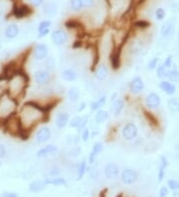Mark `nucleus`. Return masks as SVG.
Masks as SVG:
<instances>
[{"label":"nucleus","instance_id":"obj_1","mask_svg":"<svg viewBox=\"0 0 179 197\" xmlns=\"http://www.w3.org/2000/svg\"><path fill=\"white\" fill-rule=\"evenodd\" d=\"M138 135V127L134 123L125 124L122 129V136L125 141H134Z\"/></svg>","mask_w":179,"mask_h":197},{"label":"nucleus","instance_id":"obj_2","mask_svg":"<svg viewBox=\"0 0 179 197\" xmlns=\"http://www.w3.org/2000/svg\"><path fill=\"white\" fill-rule=\"evenodd\" d=\"M144 104H145V107L148 109L154 111V109H157L161 106V98L157 93L151 92L145 97Z\"/></svg>","mask_w":179,"mask_h":197},{"label":"nucleus","instance_id":"obj_3","mask_svg":"<svg viewBox=\"0 0 179 197\" xmlns=\"http://www.w3.org/2000/svg\"><path fill=\"white\" fill-rule=\"evenodd\" d=\"M137 178H138L137 171L132 168H126L123 170L122 174H120V180L125 185H131L135 183Z\"/></svg>","mask_w":179,"mask_h":197},{"label":"nucleus","instance_id":"obj_4","mask_svg":"<svg viewBox=\"0 0 179 197\" xmlns=\"http://www.w3.org/2000/svg\"><path fill=\"white\" fill-rule=\"evenodd\" d=\"M51 39L56 46H64L67 44L69 37L68 34L62 29H56L51 34Z\"/></svg>","mask_w":179,"mask_h":197},{"label":"nucleus","instance_id":"obj_5","mask_svg":"<svg viewBox=\"0 0 179 197\" xmlns=\"http://www.w3.org/2000/svg\"><path fill=\"white\" fill-rule=\"evenodd\" d=\"M49 56V50L46 44H37L33 49V57L37 61H45Z\"/></svg>","mask_w":179,"mask_h":197},{"label":"nucleus","instance_id":"obj_6","mask_svg":"<svg viewBox=\"0 0 179 197\" xmlns=\"http://www.w3.org/2000/svg\"><path fill=\"white\" fill-rule=\"evenodd\" d=\"M52 76L48 70H38L34 74V81L38 86H45L51 82Z\"/></svg>","mask_w":179,"mask_h":197},{"label":"nucleus","instance_id":"obj_7","mask_svg":"<svg viewBox=\"0 0 179 197\" xmlns=\"http://www.w3.org/2000/svg\"><path fill=\"white\" fill-rule=\"evenodd\" d=\"M129 87V91H130V93L132 95H140V93L144 90L145 85H144L142 78L137 76V77H134L130 81Z\"/></svg>","mask_w":179,"mask_h":197},{"label":"nucleus","instance_id":"obj_8","mask_svg":"<svg viewBox=\"0 0 179 197\" xmlns=\"http://www.w3.org/2000/svg\"><path fill=\"white\" fill-rule=\"evenodd\" d=\"M58 152H59V148H58L57 146H55V144H47L46 146L40 148L37 152L36 155L38 158H45L47 156L56 154Z\"/></svg>","mask_w":179,"mask_h":197},{"label":"nucleus","instance_id":"obj_9","mask_svg":"<svg viewBox=\"0 0 179 197\" xmlns=\"http://www.w3.org/2000/svg\"><path fill=\"white\" fill-rule=\"evenodd\" d=\"M52 136V131L48 126H43L41 129H39L37 134H36V142L38 144H43L46 143Z\"/></svg>","mask_w":179,"mask_h":197},{"label":"nucleus","instance_id":"obj_10","mask_svg":"<svg viewBox=\"0 0 179 197\" xmlns=\"http://www.w3.org/2000/svg\"><path fill=\"white\" fill-rule=\"evenodd\" d=\"M31 13H32L31 7L26 4H22V5H19V6L15 5L13 8V15L18 19L25 18V17L29 16Z\"/></svg>","mask_w":179,"mask_h":197},{"label":"nucleus","instance_id":"obj_11","mask_svg":"<svg viewBox=\"0 0 179 197\" xmlns=\"http://www.w3.org/2000/svg\"><path fill=\"white\" fill-rule=\"evenodd\" d=\"M159 89L168 96H174L176 93V86L168 80H161L158 84Z\"/></svg>","mask_w":179,"mask_h":197},{"label":"nucleus","instance_id":"obj_12","mask_svg":"<svg viewBox=\"0 0 179 197\" xmlns=\"http://www.w3.org/2000/svg\"><path fill=\"white\" fill-rule=\"evenodd\" d=\"M69 120H70V114L66 112H62L56 115L55 125L59 130H62L69 125Z\"/></svg>","mask_w":179,"mask_h":197},{"label":"nucleus","instance_id":"obj_13","mask_svg":"<svg viewBox=\"0 0 179 197\" xmlns=\"http://www.w3.org/2000/svg\"><path fill=\"white\" fill-rule=\"evenodd\" d=\"M175 30V23L172 20H167L160 29V34L163 38H169Z\"/></svg>","mask_w":179,"mask_h":197},{"label":"nucleus","instance_id":"obj_14","mask_svg":"<svg viewBox=\"0 0 179 197\" xmlns=\"http://www.w3.org/2000/svg\"><path fill=\"white\" fill-rule=\"evenodd\" d=\"M105 176L108 179H115L119 174V167L114 163H108L105 167Z\"/></svg>","mask_w":179,"mask_h":197},{"label":"nucleus","instance_id":"obj_15","mask_svg":"<svg viewBox=\"0 0 179 197\" xmlns=\"http://www.w3.org/2000/svg\"><path fill=\"white\" fill-rule=\"evenodd\" d=\"M167 167H168V160L165 157L164 155H162L160 157V162H159V166H158V172H157V177H158V182H162L163 179L166 175V171H167Z\"/></svg>","mask_w":179,"mask_h":197},{"label":"nucleus","instance_id":"obj_16","mask_svg":"<svg viewBox=\"0 0 179 197\" xmlns=\"http://www.w3.org/2000/svg\"><path fill=\"white\" fill-rule=\"evenodd\" d=\"M52 26V21L51 20H43L42 22H40V24L38 26V38H43L45 36H47L50 33V28Z\"/></svg>","mask_w":179,"mask_h":197},{"label":"nucleus","instance_id":"obj_17","mask_svg":"<svg viewBox=\"0 0 179 197\" xmlns=\"http://www.w3.org/2000/svg\"><path fill=\"white\" fill-rule=\"evenodd\" d=\"M48 184L46 182V179L45 180H35V181H32L30 185H29V191L33 193H39V192H42L43 190H45Z\"/></svg>","mask_w":179,"mask_h":197},{"label":"nucleus","instance_id":"obj_18","mask_svg":"<svg viewBox=\"0 0 179 197\" xmlns=\"http://www.w3.org/2000/svg\"><path fill=\"white\" fill-rule=\"evenodd\" d=\"M108 76V68L106 65H100L94 72V77L97 81H105Z\"/></svg>","mask_w":179,"mask_h":197},{"label":"nucleus","instance_id":"obj_19","mask_svg":"<svg viewBox=\"0 0 179 197\" xmlns=\"http://www.w3.org/2000/svg\"><path fill=\"white\" fill-rule=\"evenodd\" d=\"M46 182L48 185H52V186H56V187H68V181L66 180V178L61 177V176H55V177H51L46 179Z\"/></svg>","mask_w":179,"mask_h":197},{"label":"nucleus","instance_id":"obj_20","mask_svg":"<svg viewBox=\"0 0 179 197\" xmlns=\"http://www.w3.org/2000/svg\"><path fill=\"white\" fill-rule=\"evenodd\" d=\"M61 78L65 82H75L77 80V73L72 68H67L61 73Z\"/></svg>","mask_w":179,"mask_h":197},{"label":"nucleus","instance_id":"obj_21","mask_svg":"<svg viewBox=\"0 0 179 197\" xmlns=\"http://www.w3.org/2000/svg\"><path fill=\"white\" fill-rule=\"evenodd\" d=\"M107 103V97L106 96H102L100 97L97 100H95V101H92L90 103V109L92 112H97L100 111V109L106 105Z\"/></svg>","mask_w":179,"mask_h":197},{"label":"nucleus","instance_id":"obj_22","mask_svg":"<svg viewBox=\"0 0 179 197\" xmlns=\"http://www.w3.org/2000/svg\"><path fill=\"white\" fill-rule=\"evenodd\" d=\"M124 101L122 100V98H118L117 101H114L113 104H112V108H111V112L113 114V115L115 117H118L122 112L124 111Z\"/></svg>","mask_w":179,"mask_h":197},{"label":"nucleus","instance_id":"obj_23","mask_svg":"<svg viewBox=\"0 0 179 197\" xmlns=\"http://www.w3.org/2000/svg\"><path fill=\"white\" fill-rule=\"evenodd\" d=\"M19 32H20V30H19L18 26L16 24H10L9 26L6 27V29H5L4 35L8 39H14L19 35Z\"/></svg>","mask_w":179,"mask_h":197},{"label":"nucleus","instance_id":"obj_24","mask_svg":"<svg viewBox=\"0 0 179 197\" xmlns=\"http://www.w3.org/2000/svg\"><path fill=\"white\" fill-rule=\"evenodd\" d=\"M80 97H81V93L76 87H72V88H70L67 91V98L72 104L78 103L80 100Z\"/></svg>","mask_w":179,"mask_h":197},{"label":"nucleus","instance_id":"obj_25","mask_svg":"<svg viewBox=\"0 0 179 197\" xmlns=\"http://www.w3.org/2000/svg\"><path fill=\"white\" fill-rule=\"evenodd\" d=\"M167 108L172 114H179V98L178 97H171L167 101Z\"/></svg>","mask_w":179,"mask_h":197},{"label":"nucleus","instance_id":"obj_26","mask_svg":"<svg viewBox=\"0 0 179 197\" xmlns=\"http://www.w3.org/2000/svg\"><path fill=\"white\" fill-rule=\"evenodd\" d=\"M43 11H44V14L47 15V16H54L57 11H58V7L57 5L54 3V2H45L43 4Z\"/></svg>","mask_w":179,"mask_h":197},{"label":"nucleus","instance_id":"obj_27","mask_svg":"<svg viewBox=\"0 0 179 197\" xmlns=\"http://www.w3.org/2000/svg\"><path fill=\"white\" fill-rule=\"evenodd\" d=\"M109 118V113L106 109H101L100 111H97L95 114V123L97 125L103 124L106 120H108V119Z\"/></svg>","mask_w":179,"mask_h":197},{"label":"nucleus","instance_id":"obj_28","mask_svg":"<svg viewBox=\"0 0 179 197\" xmlns=\"http://www.w3.org/2000/svg\"><path fill=\"white\" fill-rule=\"evenodd\" d=\"M87 171H88V163H87L86 159H82L80 161V163L78 164V167H77V179L78 180H81V179L84 177Z\"/></svg>","mask_w":179,"mask_h":197},{"label":"nucleus","instance_id":"obj_29","mask_svg":"<svg viewBox=\"0 0 179 197\" xmlns=\"http://www.w3.org/2000/svg\"><path fill=\"white\" fill-rule=\"evenodd\" d=\"M156 76L157 78H159L160 80H167V77H168V73H169V69L165 68L162 64H159L157 66L156 70Z\"/></svg>","mask_w":179,"mask_h":197},{"label":"nucleus","instance_id":"obj_30","mask_svg":"<svg viewBox=\"0 0 179 197\" xmlns=\"http://www.w3.org/2000/svg\"><path fill=\"white\" fill-rule=\"evenodd\" d=\"M167 80L170 81L171 83H178L179 82V71L177 68H171L168 73Z\"/></svg>","mask_w":179,"mask_h":197},{"label":"nucleus","instance_id":"obj_31","mask_svg":"<svg viewBox=\"0 0 179 197\" xmlns=\"http://www.w3.org/2000/svg\"><path fill=\"white\" fill-rule=\"evenodd\" d=\"M89 120H90V115L89 114H83L81 115V119H80V121H79V125L77 126V130H83L85 127L87 126L89 123Z\"/></svg>","mask_w":179,"mask_h":197},{"label":"nucleus","instance_id":"obj_32","mask_svg":"<svg viewBox=\"0 0 179 197\" xmlns=\"http://www.w3.org/2000/svg\"><path fill=\"white\" fill-rule=\"evenodd\" d=\"M70 6L71 9L75 11V12H79V11L84 8L82 0H70Z\"/></svg>","mask_w":179,"mask_h":197},{"label":"nucleus","instance_id":"obj_33","mask_svg":"<svg viewBox=\"0 0 179 197\" xmlns=\"http://www.w3.org/2000/svg\"><path fill=\"white\" fill-rule=\"evenodd\" d=\"M159 65V58L158 57H153L147 63V69L149 71H155L157 66Z\"/></svg>","mask_w":179,"mask_h":197},{"label":"nucleus","instance_id":"obj_34","mask_svg":"<svg viewBox=\"0 0 179 197\" xmlns=\"http://www.w3.org/2000/svg\"><path fill=\"white\" fill-rule=\"evenodd\" d=\"M103 149H105V146H103V143L101 142V141H97V142L94 143V146H93V147H92V150H91V152H95L97 155H99V154H101V153L103 152Z\"/></svg>","mask_w":179,"mask_h":197},{"label":"nucleus","instance_id":"obj_35","mask_svg":"<svg viewBox=\"0 0 179 197\" xmlns=\"http://www.w3.org/2000/svg\"><path fill=\"white\" fill-rule=\"evenodd\" d=\"M154 16H155V18H156V20L162 21L165 18L166 12H165V10L162 7H159V8H157L156 10L154 11Z\"/></svg>","mask_w":179,"mask_h":197},{"label":"nucleus","instance_id":"obj_36","mask_svg":"<svg viewBox=\"0 0 179 197\" xmlns=\"http://www.w3.org/2000/svg\"><path fill=\"white\" fill-rule=\"evenodd\" d=\"M167 187H168L170 190L172 191H178V187H179V180L177 179H169L167 181Z\"/></svg>","mask_w":179,"mask_h":197},{"label":"nucleus","instance_id":"obj_37","mask_svg":"<svg viewBox=\"0 0 179 197\" xmlns=\"http://www.w3.org/2000/svg\"><path fill=\"white\" fill-rule=\"evenodd\" d=\"M91 137V130L88 127H85V129L82 130L81 132V141H84V142H87Z\"/></svg>","mask_w":179,"mask_h":197},{"label":"nucleus","instance_id":"obj_38","mask_svg":"<svg viewBox=\"0 0 179 197\" xmlns=\"http://www.w3.org/2000/svg\"><path fill=\"white\" fill-rule=\"evenodd\" d=\"M162 65L165 68L169 69V70H170V69L172 68V66H173V56L172 55H168V56H167L165 59H164Z\"/></svg>","mask_w":179,"mask_h":197},{"label":"nucleus","instance_id":"obj_39","mask_svg":"<svg viewBox=\"0 0 179 197\" xmlns=\"http://www.w3.org/2000/svg\"><path fill=\"white\" fill-rule=\"evenodd\" d=\"M80 119H81V114H78V115H76V117H74L70 120V123H69V125H70V127H72V129H77V126L79 125V121H80Z\"/></svg>","mask_w":179,"mask_h":197},{"label":"nucleus","instance_id":"obj_40","mask_svg":"<svg viewBox=\"0 0 179 197\" xmlns=\"http://www.w3.org/2000/svg\"><path fill=\"white\" fill-rule=\"evenodd\" d=\"M45 66L47 67L48 71L50 70V69L55 68V60L52 57H48L47 59L45 60Z\"/></svg>","mask_w":179,"mask_h":197},{"label":"nucleus","instance_id":"obj_41","mask_svg":"<svg viewBox=\"0 0 179 197\" xmlns=\"http://www.w3.org/2000/svg\"><path fill=\"white\" fill-rule=\"evenodd\" d=\"M169 188L167 186H162L159 189V193H158V197H167L169 195Z\"/></svg>","mask_w":179,"mask_h":197},{"label":"nucleus","instance_id":"obj_42","mask_svg":"<svg viewBox=\"0 0 179 197\" xmlns=\"http://www.w3.org/2000/svg\"><path fill=\"white\" fill-rule=\"evenodd\" d=\"M134 25L137 28H147L149 25H150V23L145 21V20H138L134 23Z\"/></svg>","mask_w":179,"mask_h":197},{"label":"nucleus","instance_id":"obj_43","mask_svg":"<svg viewBox=\"0 0 179 197\" xmlns=\"http://www.w3.org/2000/svg\"><path fill=\"white\" fill-rule=\"evenodd\" d=\"M81 152H82V149H81L80 146H74L71 150H70V155L74 156V157H77V156H79L81 154Z\"/></svg>","mask_w":179,"mask_h":197},{"label":"nucleus","instance_id":"obj_44","mask_svg":"<svg viewBox=\"0 0 179 197\" xmlns=\"http://www.w3.org/2000/svg\"><path fill=\"white\" fill-rule=\"evenodd\" d=\"M97 155L95 152H90V154H89V158H88V162H89V164H90V165H93V164H95V162H96V160H97Z\"/></svg>","mask_w":179,"mask_h":197},{"label":"nucleus","instance_id":"obj_45","mask_svg":"<svg viewBox=\"0 0 179 197\" xmlns=\"http://www.w3.org/2000/svg\"><path fill=\"white\" fill-rule=\"evenodd\" d=\"M84 8H91L94 6L95 4V0H82Z\"/></svg>","mask_w":179,"mask_h":197},{"label":"nucleus","instance_id":"obj_46","mask_svg":"<svg viewBox=\"0 0 179 197\" xmlns=\"http://www.w3.org/2000/svg\"><path fill=\"white\" fill-rule=\"evenodd\" d=\"M44 1L45 0H29V2H30L33 6H41V5L44 4Z\"/></svg>","mask_w":179,"mask_h":197},{"label":"nucleus","instance_id":"obj_47","mask_svg":"<svg viewBox=\"0 0 179 197\" xmlns=\"http://www.w3.org/2000/svg\"><path fill=\"white\" fill-rule=\"evenodd\" d=\"M2 197H20L17 193L15 192H9V191H6V192H3L1 194Z\"/></svg>","mask_w":179,"mask_h":197},{"label":"nucleus","instance_id":"obj_48","mask_svg":"<svg viewBox=\"0 0 179 197\" xmlns=\"http://www.w3.org/2000/svg\"><path fill=\"white\" fill-rule=\"evenodd\" d=\"M171 11H172V12H174V13L179 12V2L172 3V5H171Z\"/></svg>","mask_w":179,"mask_h":197},{"label":"nucleus","instance_id":"obj_49","mask_svg":"<svg viewBox=\"0 0 179 197\" xmlns=\"http://www.w3.org/2000/svg\"><path fill=\"white\" fill-rule=\"evenodd\" d=\"M6 154V149H5V146L4 144L0 143V158H2Z\"/></svg>","mask_w":179,"mask_h":197},{"label":"nucleus","instance_id":"obj_50","mask_svg":"<svg viewBox=\"0 0 179 197\" xmlns=\"http://www.w3.org/2000/svg\"><path fill=\"white\" fill-rule=\"evenodd\" d=\"M86 108H87V103L82 102V103L80 104V108L78 109V112H80V113H81V112H83Z\"/></svg>","mask_w":179,"mask_h":197},{"label":"nucleus","instance_id":"obj_51","mask_svg":"<svg viewBox=\"0 0 179 197\" xmlns=\"http://www.w3.org/2000/svg\"><path fill=\"white\" fill-rule=\"evenodd\" d=\"M178 39H179V31H178Z\"/></svg>","mask_w":179,"mask_h":197},{"label":"nucleus","instance_id":"obj_52","mask_svg":"<svg viewBox=\"0 0 179 197\" xmlns=\"http://www.w3.org/2000/svg\"><path fill=\"white\" fill-rule=\"evenodd\" d=\"M0 166H1V163H0Z\"/></svg>","mask_w":179,"mask_h":197}]
</instances>
